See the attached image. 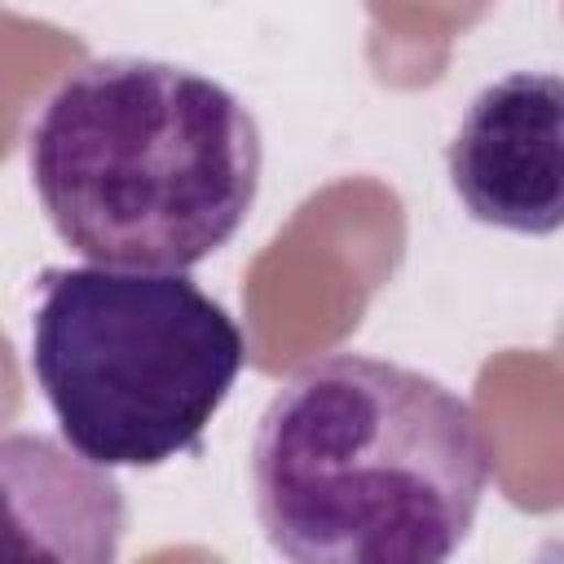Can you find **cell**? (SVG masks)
Masks as SVG:
<instances>
[{"instance_id":"5","label":"cell","mask_w":564,"mask_h":564,"mask_svg":"<svg viewBox=\"0 0 564 564\" xmlns=\"http://www.w3.org/2000/svg\"><path fill=\"white\" fill-rule=\"evenodd\" d=\"M128 502L110 467L40 432L0 436V560L110 564Z\"/></svg>"},{"instance_id":"1","label":"cell","mask_w":564,"mask_h":564,"mask_svg":"<svg viewBox=\"0 0 564 564\" xmlns=\"http://www.w3.org/2000/svg\"><path fill=\"white\" fill-rule=\"evenodd\" d=\"M485 489L476 410L441 379L361 352L300 366L251 436L260 529L295 564H441Z\"/></svg>"},{"instance_id":"4","label":"cell","mask_w":564,"mask_h":564,"mask_svg":"<svg viewBox=\"0 0 564 564\" xmlns=\"http://www.w3.org/2000/svg\"><path fill=\"white\" fill-rule=\"evenodd\" d=\"M463 207L494 229L546 238L564 225V84L511 70L485 84L445 150Z\"/></svg>"},{"instance_id":"3","label":"cell","mask_w":564,"mask_h":564,"mask_svg":"<svg viewBox=\"0 0 564 564\" xmlns=\"http://www.w3.org/2000/svg\"><path fill=\"white\" fill-rule=\"evenodd\" d=\"M242 357L238 322L185 269L40 273L31 375L62 441L101 467H159L194 449Z\"/></svg>"},{"instance_id":"2","label":"cell","mask_w":564,"mask_h":564,"mask_svg":"<svg viewBox=\"0 0 564 564\" xmlns=\"http://www.w3.org/2000/svg\"><path fill=\"white\" fill-rule=\"evenodd\" d=\"M260 163V128L225 84L150 57L84 62L26 132L48 225L115 269L203 264L256 207Z\"/></svg>"}]
</instances>
